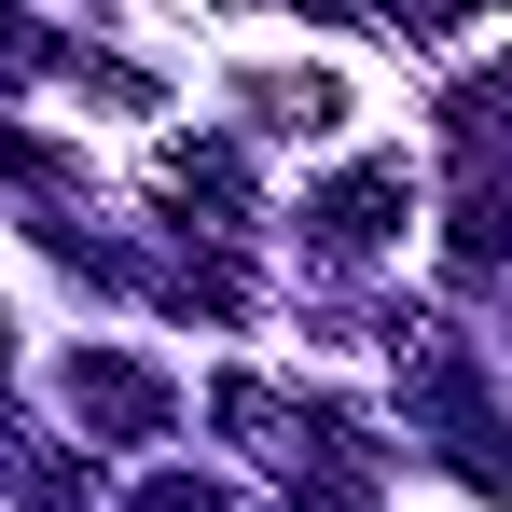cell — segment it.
Returning <instances> with one entry per match:
<instances>
[{
	"label": "cell",
	"mask_w": 512,
	"mask_h": 512,
	"mask_svg": "<svg viewBox=\"0 0 512 512\" xmlns=\"http://www.w3.org/2000/svg\"><path fill=\"white\" fill-rule=\"evenodd\" d=\"M84 416H111V429H153V374H125V360H84Z\"/></svg>",
	"instance_id": "6da1fadb"
}]
</instances>
